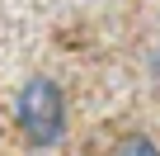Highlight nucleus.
<instances>
[{"mask_svg": "<svg viewBox=\"0 0 160 156\" xmlns=\"http://www.w3.org/2000/svg\"><path fill=\"white\" fill-rule=\"evenodd\" d=\"M118 156H160V147H155L151 137H141V132H132V137H122V147H118Z\"/></svg>", "mask_w": 160, "mask_h": 156, "instance_id": "nucleus-2", "label": "nucleus"}, {"mask_svg": "<svg viewBox=\"0 0 160 156\" xmlns=\"http://www.w3.org/2000/svg\"><path fill=\"white\" fill-rule=\"evenodd\" d=\"M14 118H19V128L33 147H57L66 137V95H61V85L47 81V76H33L14 100Z\"/></svg>", "mask_w": 160, "mask_h": 156, "instance_id": "nucleus-1", "label": "nucleus"}]
</instances>
